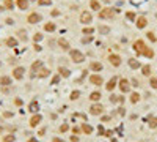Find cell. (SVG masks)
Here are the masks:
<instances>
[{
  "label": "cell",
  "instance_id": "cell-13",
  "mask_svg": "<svg viewBox=\"0 0 157 142\" xmlns=\"http://www.w3.org/2000/svg\"><path fill=\"white\" fill-rule=\"evenodd\" d=\"M88 8H90L91 13H99V11L102 10V3L99 2V0H90Z\"/></svg>",
  "mask_w": 157,
  "mask_h": 142
},
{
  "label": "cell",
  "instance_id": "cell-42",
  "mask_svg": "<svg viewBox=\"0 0 157 142\" xmlns=\"http://www.w3.org/2000/svg\"><path fill=\"white\" fill-rule=\"evenodd\" d=\"M10 62H11V63H17V57H10V59H8V63H10Z\"/></svg>",
  "mask_w": 157,
  "mask_h": 142
},
{
  "label": "cell",
  "instance_id": "cell-26",
  "mask_svg": "<svg viewBox=\"0 0 157 142\" xmlns=\"http://www.w3.org/2000/svg\"><path fill=\"white\" fill-rule=\"evenodd\" d=\"M146 24H148V21L145 19V18H138V21H135V25L138 29H143V27H146Z\"/></svg>",
  "mask_w": 157,
  "mask_h": 142
},
{
  "label": "cell",
  "instance_id": "cell-22",
  "mask_svg": "<svg viewBox=\"0 0 157 142\" xmlns=\"http://www.w3.org/2000/svg\"><path fill=\"white\" fill-rule=\"evenodd\" d=\"M50 76V70L49 68H46V67H43L41 68V71L38 73V76L36 77H39V79H46V77H49Z\"/></svg>",
  "mask_w": 157,
  "mask_h": 142
},
{
  "label": "cell",
  "instance_id": "cell-1",
  "mask_svg": "<svg viewBox=\"0 0 157 142\" xmlns=\"http://www.w3.org/2000/svg\"><path fill=\"white\" fill-rule=\"evenodd\" d=\"M68 54H69V60H71L72 63H77V65H80V63H83V62L86 60V55L82 52L80 49H75V47H72Z\"/></svg>",
  "mask_w": 157,
  "mask_h": 142
},
{
  "label": "cell",
  "instance_id": "cell-3",
  "mask_svg": "<svg viewBox=\"0 0 157 142\" xmlns=\"http://www.w3.org/2000/svg\"><path fill=\"white\" fill-rule=\"evenodd\" d=\"M78 22L82 25H91L93 24V13L90 10H83L80 11V14H78Z\"/></svg>",
  "mask_w": 157,
  "mask_h": 142
},
{
  "label": "cell",
  "instance_id": "cell-44",
  "mask_svg": "<svg viewBox=\"0 0 157 142\" xmlns=\"http://www.w3.org/2000/svg\"><path fill=\"white\" fill-rule=\"evenodd\" d=\"M3 11H5V8H3V5H2V3H0V14H2Z\"/></svg>",
  "mask_w": 157,
  "mask_h": 142
},
{
  "label": "cell",
  "instance_id": "cell-12",
  "mask_svg": "<svg viewBox=\"0 0 157 142\" xmlns=\"http://www.w3.org/2000/svg\"><path fill=\"white\" fill-rule=\"evenodd\" d=\"M90 84H93V85H96V87L102 85V84H104V79H102L101 73H93V74H91V76H90Z\"/></svg>",
  "mask_w": 157,
  "mask_h": 142
},
{
  "label": "cell",
  "instance_id": "cell-34",
  "mask_svg": "<svg viewBox=\"0 0 157 142\" xmlns=\"http://www.w3.org/2000/svg\"><path fill=\"white\" fill-rule=\"evenodd\" d=\"M60 79H61V76H60V74L57 73V74H55L54 77H52V81H50V84H52V85H55V84H58V82H60Z\"/></svg>",
  "mask_w": 157,
  "mask_h": 142
},
{
  "label": "cell",
  "instance_id": "cell-11",
  "mask_svg": "<svg viewBox=\"0 0 157 142\" xmlns=\"http://www.w3.org/2000/svg\"><path fill=\"white\" fill-rule=\"evenodd\" d=\"M88 68H90V71H93V73H101L104 70V65H102V62H99V60H91Z\"/></svg>",
  "mask_w": 157,
  "mask_h": 142
},
{
  "label": "cell",
  "instance_id": "cell-7",
  "mask_svg": "<svg viewBox=\"0 0 157 142\" xmlns=\"http://www.w3.org/2000/svg\"><path fill=\"white\" fill-rule=\"evenodd\" d=\"M5 46L10 47V49H16L19 46V40L14 36V35H11V36H6L5 38Z\"/></svg>",
  "mask_w": 157,
  "mask_h": 142
},
{
  "label": "cell",
  "instance_id": "cell-35",
  "mask_svg": "<svg viewBox=\"0 0 157 142\" xmlns=\"http://www.w3.org/2000/svg\"><path fill=\"white\" fill-rule=\"evenodd\" d=\"M115 85H116V79L113 77L112 81H109V84H107L105 87H107V90H113V88H115Z\"/></svg>",
  "mask_w": 157,
  "mask_h": 142
},
{
  "label": "cell",
  "instance_id": "cell-10",
  "mask_svg": "<svg viewBox=\"0 0 157 142\" xmlns=\"http://www.w3.org/2000/svg\"><path fill=\"white\" fill-rule=\"evenodd\" d=\"M57 29H58V25H57L54 21H47V22H44V25H43V30H44L46 33H55Z\"/></svg>",
  "mask_w": 157,
  "mask_h": 142
},
{
  "label": "cell",
  "instance_id": "cell-28",
  "mask_svg": "<svg viewBox=\"0 0 157 142\" xmlns=\"http://www.w3.org/2000/svg\"><path fill=\"white\" fill-rule=\"evenodd\" d=\"M82 130H83V133H85V134H91V133H93V126L88 125V123H83Z\"/></svg>",
  "mask_w": 157,
  "mask_h": 142
},
{
  "label": "cell",
  "instance_id": "cell-37",
  "mask_svg": "<svg viewBox=\"0 0 157 142\" xmlns=\"http://www.w3.org/2000/svg\"><path fill=\"white\" fill-rule=\"evenodd\" d=\"M33 51H35V52H41V51H43L41 43H33Z\"/></svg>",
  "mask_w": 157,
  "mask_h": 142
},
{
  "label": "cell",
  "instance_id": "cell-16",
  "mask_svg": "<svg viewBox=\"0 0 157 142\" xmlns=\"http://www.w3.org/2000/svg\"><path fill=\"white\" fill-rule=\"evenodd\" d=\"M2 5L5 11H13V10H16V0H3Z\"/></svg>",
  "mask_w": 157,
  "mask_h": 142
},
{
  "label": "cell",
  "instance_id": "cell-18",
  "mask_svg": "<svg viewBox=\"0 0 157 142\" xmlns=\"http://www.w3.org/2000/svg\"><path fill=\"white\" fill-rule=\"evenodd\" d=\"M93 41H94V36L93 35H82V38H80V43L83 46H88V44H91Z\"/></svg>",
  "mask_w": 157,
  "mask_h": 142
},
{
  "label": "cell",
  "instance_id": "cell-32",
  "mask_svg": "<svg viewBox=\"0 0 157 142\" xmlns=\"http://www.w3.org/2000/svg\"><path fill=\"white\" fill-rule=\"evenodd\" d=\"M129 67H130V68H138V67H140V63H138V60L130 59V60H129Z\"/></svg>",
  "mask_w": 157,
  "mask_h": 142
},
{
  "label": "cell",
  "instance_id": "cell-5",
  "mask_svg": "<svg viewBox=\"0 0 157 142\" xmlns=\"http://www.w3.org/2000/svg\"><path fill=\"white\" fill-rule=\"evenodd\" d=\"M44 67V62L43 60H35L33 63H32V67H30V77H35V76H38V73L41 71V68Z\"/></svg>",
  "mask_w": 157,
  "mask_h": 142
},
{
  "label": "cell",
  "instance_id": "cell-46",
  "mask_svg": "<svg viewBox=\"0 0 157 142\" xmlns=\"http://www.w3.org/2000/svg\"><path fill=\"white\" fill-rule=\"evenodd\" d=\"M0 67H2V62H0Z\"/></svg>",
  "mask_w": 157,
  "mask_h": 142
},
{
  "label": "cell",
  "instance_id": "cell-23",
  "mask_svg": "<svg viewBox=\"0 0 157 142\" xmlns=\"http://www.w3.org/2000/svg\"><path fill=\"white\" fill-rule=\"evenodd\" d=\"M96 30H98V33H101V35H107V33H110V27H109V25H104V24H99Z\"/></svg>",
  "mask_w": 157,
  "mask_h": 142
},
{
  "label": "cell",
  "instance_id": "cell-39",
  "mask_svg": "<svg viewBox=\"0 0 157 142\" xmlns=\"http://www.w3.org/2000/svg\"><path fill=\"white\" fill-rule=\"evenodd\" d=\"M78 96H80V92H78V90H74V92L71 93V99H77Z\"/></svg>",
  "mask_w": 157,
  "mask_h": 142
},
{
  "label": "cell",
  "instance_id": "cell-6",
  "mask_svg": "<svg viewBox=\"0 0 157 142\" xmlns=\"http://www.w3.org/2000/svg\"><path fill=\"white\" fill-rule=\"evenodd\" d=\"M25 71H27V70H25L24 67H14V70H13L11 71V77H13V79H16V81H22V77L25 76Z\"/></svg>",
  "mask_w": 157,
  "mask_h": 142
},
{
  "label": "cell",
  "instance_id": "cell-17",
  "mask_svg": "<svg viewBox=\"0 0 157 142\" xmlns=\"http://www.w3.org/2000/svg\"><path fill=\"white\" fill-rule=\"evenodd\" d=\"M10 84H13V77H11V76H8V74L0 76V85L6 87V85H10Z\"/></svg>",
  "mask_w": 157,
  "mask_h": 142
},
{
  "label": "cell",
  "instance_id": "cell-21",
  "mask_svg": "<svg viewBox=\"0 0 157 142\" xmlns=\"http://www.w3.org/2000/svg\"><path fill=\"white\" fill-rule=\"evenodd\" d=\"M58 74L61 77H69L71 76V70L68 67H58Z\"/></svg>",
  "mask_w": 157,
  "mask_h": 142
},
{
  "label": "cell",
  "instance_id": "cell-14",
  "mask_svg": "<svg viewBox=\"0 0 157 142\" xmlns=\"http://www.w3.org/2000/svg\"><path fill=\"white\" fill-rule=\"evenodd\" d=\"M109 62H110V65H113V67H120L123 63V59H121V55H118V54H110L109 55Z\"/></svg>",
  "mask_w": 157,
  "mask_h": 142
},
{
  "label": "cell",
  "instance_id": "cell-40",
  "mask_svg": "<svg viewBox=\"0 0 157 142\" xmlns=\"http://www.w3.org/2000/svg\"><path fill=\"white\" fill-rule=\"evenodd\" d=\"M14 22H16V21L13 19V18H6V19H5V24H6V25H14Z\"/></svg>",
  "mask_w": 157,
  "mask_h": 142
},
{
  "label": "cell",
  "instance_id": "cell-33",
  "mask_svg": "<svg viewBox=\"0 0 157 142\" xmlns=\"http://www.w3.org/2000/svg\"><path fill=\"white\" fill-rule=\"evenodd\" d=\"M120 88L123 90V92H127V88H129V85H127V81H126V79H123V81L120 82Z\"/></svg>",
  "mask_w": 157,
  "mask_h": 142
},
{
  "label": "cell",
  "instance_id": "cell-24",
  "mask_svg": "<svg viewBox=\"0 0 157 142\" xmlns=\"http://www.w3.org/2000/svg\"><path fill=\"white\" fill-rule=\"evenodd\" d=\"M90 112L93 114V115H101L102 114V106L101 104H93V106H91V109H90Z\"/></svg>",
  "mask_w": 157,
  "mask_h": 142
},
{
  "label": "cell",
  "instance_id": "cell-38",
  "mask_svg": "<svg viewBox=\"0 0 157 142\" xmlns=\"http://www.w3.org/2000/svg\"><path fill=\"white\" fill-rule=\"evenodd\" d=\"M38 108H39V106H38L36 101H33L32 104H30V111H32V112H38Z\"/></svg>",
  "mask_w": 157,
  "mask_h": 142
},
{
  "label": "cell",
  "instance_id": "cell-31",
  "mask_svg": "<svg viewBox=\"0 0 157 142\" xmlns=\"http://www.w3.org/2000/svg\"><path fill=\"white\" fill-rule=\"evenodd\" d=\"M90 98H91V101H99L101 99V92H93Z\"/></svg>",
  "mask_w": 157,
  "mask_h": 142
},
{
  "label": "cell",
  "instance_id": "cell-27",
  "mask_svg": "<svg viewBox=\"0 0 157 142\" xmlns=\"http://www.w3.org/2000/svg\"><path fill=\"white\" fill-rule=\"evenodd\" d=\"M143 47H145V43H143L141 40L135 41V44H134V49H135V51H138V52H141V51H143Z\"/></svg>",
  "mask_w": 157,
  "mask_h": 142
},
{
  "label": "cell",
  "instance_id": "cell-30",
  "mask_svg": "<svg viewBox=\"0 0 157 142\" xmlns=\"http://www.w3.org/2000/svg\"><path fill=\"white\" fill-rule=\"evenodd\" d=\"M50 16L52 18H58V16H61V11H60V8H54L50 11Z\"/></svg>",
  "mask_w": 157,
  "mask_h": 142
},
{
  "label": "cell",
  "instance_id": "cell-20",
  "mask_svg": "<svg viewBox=\"0 0 157 142\" xmlns=\"http://www.w3.org/2000/svg\"><path fill=\"white\" fill-rule=\"evenodd\" d=\"M44 40V33L43 32H35L33 35H32V41L33 43H41Z\"/></svg>",
  "mask_w": 157,
  "mask_h": 142
},
{
  "label": "cell",
  "instance_id": "cell-19",
  "mask_svg": "<svg viewBox=\"0 0 157 142\" xmlns=\"http://www.w3.org/2000/svg\"><path fill=\"white\" fill-rule=\"evenodd\" d=\"M96 33V27H93V25H83L82 27V35H93Z\"/></svg>",
  "mask_w": 157,
  "mask_h": 142
},
{
  "label": "cell",
  "instance_id": "cell-41",
  "mask_svg": "<svg viewBox=\"0 0 157 142\" xmlns=\"http://www.w3.org/2000/svg\"><path fill=\"white\" fill-rule=\"evenodd\" d=\"M68 130H69V126H68L66 123H64V125H61V128H60V131H61V133H64V131H68Z\"/></svg>",
  "mask_w": 157,
  "mask_h": 142
},
{
  "label": "cell",
  "instance_id": "cell-43",
  "mask_svg": "<svg viewBox=\"0 0 157 142\" xmlns=\"http://www.w3.org/2000/svg\"><path fill=\"white\" fill-rule=\"evenodd\" d=\"M13 140H14L13 136H6V139H5V142H13Z\"/></svg>",
  "mask_w": 157,
  "mask_h": 142
},
{
  "label": "cell",
  "instance_id": "cell-47",
  "mask_svg": "<svg viewBox=\"0 0 157 142\" xmlns=\"http://www.w3.org/2000/svg\"><path fill=\"white\" fill-rule=\"evenodd\" d=\"M0 2H3V0H0Z\"/></svg>",
  "mask_w": 157,
  "mask_h": 142
},
{
  "label": "cell",
  "instance_id": "cell-4",
  "mask_svg": "<svg viewBox=\"0 0 157 142\" xmlns=\"http://www.w3.org/2000/svg\"><path fill=\"white\" fill-rule=\"evenodd\" d=\"M25 21H27V22H29L30 25L39 24V22L43 21V14H41V13H39V11H30L29 14H27V19H25Z\"/></svg>",
  "mask_w": 157,
  "mask_h": 142
},
{
  "label": "cell",
  "instance_id": "cell-15",
  "mask_svg": "<svg viewBox=\"0 0 157 142\" xmlns=\"http://www.w3.org/2000/svg\"><path fill=\"white\" fill-rule=\"evenodd\" d=\"M30 8V0H16V10L27 11Z\"/></svg>",
  "mask_w": 157,
  "mask_h": 142
},
{
  "label": "cell",
  "instance_id": "cell-2",
  "mask_svg": "<svg viewBox=\"0 0 157 142\" xmlns=\"http://www.w3.org/2000/svg\"><path fill=\"white\" fill-rule=\"evenodd\" d=\"M115 8H110V6H102V10L98 13V18L101 21H112L115 19Z\"/></svg>",
  "mask_w": 157,
  "mask_h": 142
},
{
  "label": "cell",
  "instance_id": "cell-25",
  "mask_svg": "<svg viewBox=\"0 0 157 142\" xmlns=\"http://www.w3.org/2000/svg\"><path fill=\"white\" fill-rule=\"evenodd\" d=\"M41 120H43V117L39 114H36V115H33V117L30 119V125L32 126H36V125H39V122H41Z\"/></svg>",
  "mask_w": 157,
  "mask_h": 142
},
{
  "label": "cell",
  "instance_id": "cell-8",
  "mask_svg": "<svg viewBox=\"0 0 157 142\" xmlns=\"http://www.w3.org/2000/svg\"><path fill=\"white\" fill-rule=\"evenodd\" d=\"M14 36L19 40V43H21V41H22V43H27V41H29V32L25 30V29H17L16 33H14Z\"/></svg>",
  "mask_w": 157,
  "mask_h": 142
},
{
  "label": "cell",
  "instance_id": "cell-36",
  "mask_svg": "<svg viewBox=\"0 0 157 142\" xmlns=\"http://www.w3.org/2000/svg\"><path fill=\"white\" fill-rule=\"evenodd\" d=\"M126 18H127L129 21H135L137 16H135V13H134V11H127V13H126Z\"/></svg>",
  "mask_w": 157,
  "mask_h": 142
},
{
  "label": "cell",
  "instance_id": "cell-45",
  "mask_svg": "<svg viewBox=\"0 0 157 142\" xmlns=\"http://www.w3.org/2000/svg\"><path fill=\"white\" fill-rule=\"evenodd\" d=\"M54 142H64V140H63V139H58V137H55V139H54Z\"/></svg>",
  "mask_w": 157,
  "mask_h": 142
},
{
  "label": "cell",
  "instance_id": "cell-9",
  "mask_svg": "<svg viewBox=\"0 0 157 142\" xmlns=\"http://www.w3.org/2000/svg\"><path fill=\"white\" fill-rule=\"evenodd\" d=\"M57 44H58V47L63 51V52H69V51L72 49V47H71V43L66 40V38H58Z\"/></svg>",
  "mask_w": 157,
  "mask_h": 142
},
{
  "label": "cell",
  "instance_id": "cell-29",
  "mask_svg": "<svg viewBox=\"0 0 157 142\" xmlns=\"http://www.w3.org/2000/svg\"><path fill=\"white\" fill-rule=\"evenodd\" d=\"M36 3L39 6H52V0H38Z\"/></svg>",
  "mask_w": 157,
  "mask_h": 142
}]
</instances>
